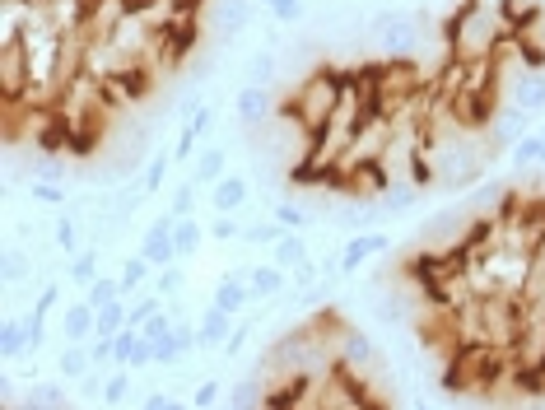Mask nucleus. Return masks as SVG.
I'll return each mask as SVG.
<instances>
[{
	"instance_id": "nucleus-25",
	"label": "nucleus",
	"mask_w": 545,
	"mask_h": 410,
	"mask_svg": "<svg viewBox=\"0 0 545 410\" xmlns=\"http://www.w3.org/2000/svg\"><path fill=\"white\" fill-rule=\"evenodd\" d=\"M28 355V341H24V317H5L0 322V359L14 364V359Z\"/></svg>"
},
{
	"instance_id": "nucleus-39",
	"label": "nucleus",
	"mask_w": 545,
	"mask_h": 410,
	"mask_svg": "<svg viewBox=\"0 0 545 410\" xmlns=\"http://www.w3.org/2000/svg\"><path fill=\"white\" fill-rule=\"evenodd\" d=\"M131 397V369H112L103 383V406H122Z\"/></svg>"
},
{
	"instance_id": "nucleus-16",
	"label": "nucleus",
	"mask_w": 545,
	"mask_h": 410,
	"mask_svg": "<svg viewBox=\"0 0 545 410\" xmlns=\"http://www.w3.org/2000/svg\"><path fill=\"white\" fill-rule=\"evenodd\" d=\"M233 313L229 308H219V303H210L201 317H196V336H201V355H210V350H224V341L233 336Z\"/></svg>"
},
{
	"instance_id": "nucleus-2",
	"label": "nucleus",
	"mask_w": 545,
	"mask_h": 410,
	"mask_svg": "<svg viewBox=\"0 0 545 410\" xmlns=\"http://www.w3.org/2000/svg\"><path fill=\"white\" fill-rule=\"evenodd\" d=\"M341 94H345L341 75H331V70H313V75H308V80H303L299 89L289 94L285 117H294V122L308 131V136H317V131L331 122V112H336Z\"/></svg>"
},
{
	"instance_id": "nucleus-19",
	"label": "nucleus",
	"mask_w": 545,
	"mask_h": 410,
	"mask_svg": "<svg viewBox=\"0 0 545 410\" xmlns=\"http://www.w3.org/2000/svg\"><path fill=\"white\" fill-rule=\"evenodd\" d=\"M420 182H410V178H392L387 187H382V210L387 215H406V210H415L420 205Z\"/></svg>"
},
{
	"instance_id": "nucleus-45",
	"label": "nucleus",
	"mask_w": 545,
	"mask_h": 410,
	"mask_svg": "<svg viewBox=\"0 0 545 410\" xmlns=\"http://www.w3.org/2000/svg\"><path fill=\"white\" fill-rule=\"evenodd\" d=\"M33 308H38V313H52V308H61V280H47V285H38V299H33Z\"/></svg>"
},
{
	"instance_id": "nucleus-5",
	"label": "nucleus",
	"mask_w": 545,
	"mask_h": 410,
	"mask_svg": "<svg viewBox=\"0 0 545 410\" xmlns=\"http://www.w3.org/2000/svg\"><path fill=\"white\" fill-rule=\"evenodd\" d=\"M0 94L10 108H19L33 94V66L24 52V33L19 38H0Z\"/></svg>"
},
{
	"instance_id": "nucleus-37",
	"label": "nucleus",
	"mask_w": 545,
	"mask_h": 410,
	"mask_svg": "<svg viewBox=\"0 0 545 410\" xmlns=\"http://www.w3.org/2000/svg\"><path fill=\"white\" fill-rule=\"evenodd\" d=\"M154 289H159L164 299H178L182 289H187V271H182L178 261H173V266H164V271H154Z\"/></svg>"
},
{
	"instance_id": "nucleus-8",
	"label": "nucleus",
	"mask_w": 545,
	"mask_h": 410,
	"mask_svg": "<svg viewBox=\"0 0 545 410\" xmlns=\"http://www.w3.org/2000/svg\"><path fill=\"white\" fill-rule=\"evenodd\" d=\"M173 224H178V215H159L150 224V229H145V238H140V257L150 261L154 271H164V266H173V261H182L178 257V243H173Z\"/></svg>"
},
{
	"instance_id": "nucleus-14",
	"label": "nucleus",
	"mask_w": 545,
	"mask_h": 410,
	"mask_svg": "<svg viewBox=\"0 0 545 410\" xmlns=\"http://www.w3.org/2000/svg\"><path fill=\"white\" fill-rule=\"evenodd\" d=\"M247 201H252V182L243 173H224L210 187V210H219V215H243Z\"/></svg>"
},
{
	"instance_id": "nucleus-1",
	"label": "nucleus",
	"mask_w": 545,
	"mask_h": 410,
	"mask_svg": "<svg viewBox=\"0 0 545 410\" xmlns=\"http://www.w3.org/2000/svg\"><path fill=\"white\" fill-rule=\"evenodd\" d=\"M504 28H508L504 14L485 10L480 0H466L462 10L452 14V24H448V52H452V61H490V56L499 52Z\"/></svg>"
},
{
	"instance_id": "nucleus-33",
	"label": "nucleus",
	"mask_w": 545,
	"mask_h": 410,
	"mask_svg": "<svg viewBox=\"0 0 545 410\" xmlns=\"http://www.w3.org/2000/svg\"><path fill=\"white\" fill-rule=\"evenodd\" d=\"M271 80H275V52H271V47H261V52L247 56L243 84H271Z\"/></svg>"
},
{
	"instance_id": "nucleus-18",
	"label": "nucleus",
	"mask_w": 545,
	"mask_h": 410,
	"mask_svg": "<svg viewBox=\"0 0 545 410\" xmlns=\"http://www.w3.org/2000/svg\"><path fill=\"white\" fill-rule=\"evenodd\" d=\"M224 173H229V150H224V145H201V154L191 159L187 178H196L201 187H215Z\"/></svg>"
},
{
	"instance_id": "nucleus-30",
	"label": "nucleus",
	"mask_w": 545,
	"mask_h": 410,
	"mask_svg": "<svg viewBox=\"0 0 545 410\" xmlns=\"http://www.w3.org/2000/svg\"><path fill=\"white\" fill-rule=\"evenodd\" d=\"M0 275H5V285H10V289L24 285L28 275H33V261L24 257V247H19V243L5 247V257H0Z\"/></svg>"
},
{
	"instance_id": "nucleus-17",
	"label": "nucleus",
	"mask_w": 545,
	"mask_h": 410,
	"mask_svg": "<svg viewBox=\"0 0 545 410\" xmlns=\"http://www.w3.org/2000/svg\"><path fill=\"white\" fill-rule=\"evenodd\" d=\"M61 336L66 341H80V345H89L98 336V308L89 299H75V303H66L61 308Z\"/></svg>"
},
{
	"instance_id": "nucleus-11",
	"label": "nucleus",
	"mask_w": 545,
	"mask_h": 410,
	"mask_svg": "<svg viewBox=\"0 0 545 410\" xmlns=\"http://www.w3.org/2000/svg\"><path fill=\"white\" fill-rule=\"evenodd\" d=\"M247 271H252V266H233V271L219 275L215 289H210V303L229 308L233 317L247 313V303H252V289H247Z\"/></svg>"
},
{
	"instance_id": "nucleus-44",
	"label": "nucleus",
	"mask_w": 545,
	"mask_h": 410,
	"mask_svg": "<svg viewBox=\"0 0 545 410\" xmlns=\"http://www.w3.org/2000/svg\"><path fill=\"white\" fill-rule=\"evenodd\" d=\"M28 196H33V201H42V205H66V192H61L56 182H47V178L28 182Z\"/></svg>"
},
{
	"instance_id": "nucleus-42",
	"label": "nucleus",
	"mask_w": 545,
	"mask_h": 410,
	"mask_svg": "<svg viewBox=\"0 0 545 410\" xmlns=\"http://www.w3.org/2000/svg\"><path fill=\"white\" fill-rule=\"evenodd\" d=\"M210 238H215V243H233V238H243L238 215H219V210H215V219H210Z\"/></svg>"
},
{
	"instance_id": "nucleus-38",
	"label": "nucleus",
	"mask_w": 545,
	"mask_h": 410,
	"mask_svg": "<svg viewBox=\"0 0 545 410\" xmlns=\"http://www.w3.org/2000/svg\"><path fill=\"white\" fill-rule=\"evenodd\" d=\"M196 154H201V131H196L191 122H182L178 140H173V159H178V164H191Z\"/></svg>"
},
{
	"instance_id": "nucleus-41",
	"label": "nucleus",
	"mask_w": 545,
	"mask_h": 410,
	"mask_svg": "<svg viewBox=\"0 0 545 410\" xmlns=\"http://www.w3.org/2000/svg\"><path fill=\"white\" fill-rule=\"evenodd\" d=\"M219 401H224V387L215 383V378H205L201 387H196V392H191L187 397V406H196V410H215Z\"/></svg>"
},
{
	"instance_id": "nucleus-31",
	"label": "nucleus",
	"mask_w": 545,
	"mask_h": 410,
	"mask_svg": "<svg viewBox=\"0 0 545 410\" xmlns=\"http://www.w3.org/2000/svg\"><path fill=\"white\" fill-rule=\"evenodd\" d=\"M271 215L280 219L285 229H299V233H308V229H313V219H317L308 205H303V201H289V196H285V201H275Z\"/></svg>"
},
{
	"instance_id": "nucleus-9",
	"label": "nucleus",
	"mask_w": 545,
	"mask_h": 410,
	"mask_svg": "<svg viewBox=\"0 0 545 410\" xmlns=\"http://www.w3.org/2000/svg\"><path fill=\"white\" fill-rule=\"evenodd\" d=\"M392 247V233H382V229H364V233H350V243L341 247V271L345 275H355L364 261L382 257Z\"/></svg>"
},
{
	"instance_id": "nucleus-20",
	"label": "nucleus",
	"mask_w": 545,
	"mask_h": 410,
	"mask_svg": "<svg viewBox=\"0 0 545 410\" xmlns=\"http://www.w3.org/2000/svg\"><path fill=\"white\" fill-rule=\"evenodd\" d=\"M205 238H210V224H201L196 215H182L178 224H173V243H178V257L187 261V257H196L205 247Z\"/></svg>"
},
{
	"instance_id": "nucleus-23",
	"label": "nucleus",
	"mask_w": 545,
	"mask_h": 410,
	"mask_svg": "<svg viewBox=\"0 0 545 410\" xmlns=\"http://www.w3.org/2000/svg\"><path fill=\"white\" fill-rule=\"evenodd\" d=\"M508 164L527 173V168H545V131H527V136L508 150Z\"/></svg>"
},
{
	"instance_id": "nucleus-6",
	"label": "nucleus",
	"mask_w": 545,
	"mask_h": 410,
	"mask_svg": "<svg viewBox=\"0 0 545 410\" xmlns=\"http://www.w3.org/2000/svg\"><path fill=\"white\" fill-rule=\"evenodd\" d=\"M336 364L350 378H368V373L378 369V345L368 341V331H359V327H336Z\"/></svg>"
},
{
	"instance_id": "nucleus-13",
	"label": "nucleus",
	"mask_w": 545,
	"mask_h": 410,
	"mask_svg": "<svg viewBox=\"0 0 545 410\" xmlns=\"http://www.w3.org/2000/svg\"><path fill=\"white\" fill-rule=\"evenodd\" d=\"M215 38L229 47V42H238L247 33V24H252V0H215Z\"/></svg>"
},
{
	"instance_id": "nucleus-24",
	"label": "nucleus",
	"mask_w": 545,
	"mask_h": 410,
	"mask_svg": "<svg viewBox=\"0 0 545 410\" xmlns=\"http://www.w3.org/2000/svg\"><path fill=\"white\" fill-rule=\"evenodd\" d=\"M89 369H94V355H89V345L66 341V350H61V359H56V373H61L66 383H80Z\"/></svg>"
},
{
	"instance_id": "nucleus-27",
	"label": "nucleus",
	"mask_w": 545,
	"mask_h": 410,
	"mask_svg": "<svg viewBox=\"0 0 545 410\" xmlns=\"http://www.w3.org/2000/svg\"><path fill=\"white\" fill-rule=\"evenodd\" d=\"M224 406H233V410L266 406V383H257V378H238V383L224 392Z\"/></svg>"
},
{
	"instance_id": "nucleus-48",
	"label": "nucleus",
	"mask_w": 545,
	"mask_h": 410,
	"mask_svg": "<svg viewBox=\"0 0 545 410\" xmlns=\"http://www.w3.org/2000/svg\"><path fill=\"white\" fill-rule=\"evenodd\" d=\"M140 406H145V410H168V406H178V401L168 397V392H145V397H140Z\"/></svg>"
},
{
	"instance_id": "nucleus-4",
	"label": "nucleus",
	"mask_w": 545,
	"mask_h": 410,
	"mask_svg": "<svg viewBox=\"0 0 545 410\" xmlns=\"http://www.w3.org/2000/svg\"><path fill=\"white\" fill-rule=\"evenodd\" d=\"M480 178H485V154L471 140H448V145L434 150V187L462 192V187H471Z\"/></svg>"
},
{
	"instance_id": "nucleus-43",
	"label": "nucleus",
	"mask_w": 545,
	"mask_h": 410,
	"mask_svg": "<svg viewBox=\"0 0 545 410\" xmlns=\"http://www.w3.org/2000/svg\"><path fill=\"white\" fill-rule=\"evenodd\" d=\"M504 196H508V187H499V182H485V187H476V192H471V205H476V210H499V205H504Z\"/></svg>"
},
{
	"instance_id": "nucleus-34",
	"label": "nucleus",
	"mask_w": 545,
	"mask_h": 410,
	"mask_svg": "<svg viewBox=\"0 0 545 410\" xmlns=\"http://www.w3.org/2000/svg\"><path fill=\"white\" fill-rule=\"evenodd\" d=\"M196 201H201V182L196 178H187V182H178L173 187V201H168V215H196Z\"/></svg>"
},
{
	"instance_id": "nucleus-35",
	"label": "nucleus",
	"mask_w": 545,
	"mask_h": 410,
	"mask_svg": "<svg viewBox=\"0 0 545 410\" xmlns=\"http://www.w3.org/2000/svg\"><path fill=\"white\" fill-rule=\"evenodd\" d=\"M280 233H285V224L271 215V219H257V224H243V243L275 247V243H280Z\"/></svg>"
},
{
	"instance_id": "nucleus-22",
	"label": "nucleus",
	"mask_w": 545,
	"mask_h": 410,
	"mask_svg": "<svg viewBox=\"0 0 545 410\" xmlns=\"http://www.w3.org/2000/svg\"><path fill=\"white\" fill-rule=\"evenodd\" d=\"M313 257V247H308V238H303L299 229H285L280 233V243L271 247V261H280L285 271H294V266H303V261Z\"/></svg>"
},
{
	"instance_id": "nucleus-29",
	"label": "nucleus",
	"mask_w": 545,
	"mask_h": 410,
	"mask_svg": "<svg viewBox=\"0 0 545 410\" xmlns=\"http://www.w3.org/2000/svg\"><path fill=\"white\" fill-rule=\"evenodd\" d=\"M52 238H56V247H61V257H75V252H84V238H80V219L75 215H56V224H52Z\"/></svg>"
},
{
	"instance_id": "nucleus-46",
	"label": "nucleus",
	"mask_w": 545,
	"mask_h": 410,
	"mask_svg": "<svg viewBox=\"0 0 545 410\" xmlns=\"http://www.w3.org/2000/svg\"><path fill=\"white\" fill-rule=\"evenodd\" d=\"M252 327H257V322H238V327H233V336H229V341H224V350H219V355H243V345L247 341H252Z\"/></svg>"
},
{
	"instance_id": "nucleus-28",
	"label": "nucleus",
	"mask_w": 545,
	"mask_h": 410,
	"mask_svg": "<svg viewBox=\"0 0 545 410\" xmlns=\"http://www.w3.org/2000/svg\"><path fill=\"white\" fill-rule=\"evenodd\" d=\"M28 410H56V406H70V392L61 383H28Z\"/></svg>"
},
{
	"instance_id": "nucleus-21",
	"label": "nucleus",
	"mask_w": 545,
	"mask_h": 410,
	"mask_svg": "<svg viewBox=\"0 0 545 410\" xmlns=\"http://www.w3.org/2000/svg\"><path fill=\"white\" fill-rule=\"evenodd\" d=\"M117 275H122V299H136V294L154 289V266L140 257V252H136V257H126Z\"/></svg>"
},
{
	"instance_id": "nucleus-7",
	"label": "nucleus",
	"mask_w": 545,
	"mask_h": 410,
	"mask_svg": "<svg viewBox=\"0 0 545 410\" xmlns=\"http://www.w3.org/2000/svg\"><path fill=\"white\" fill-rule=\"evenodd\" d=\"M532 122H536V112H527V108H518V103H499V108L490 112V122H485V131H490V150H513L527 131H532Z\"/></svg>"
},
{
	"instance_id": "nucleus-3",
	"label": "nucleus",
	"mask_w": 545,
	"mask_h": 410,
	"mask_svg": "<svg viewBox=\"0 0 545 410\" xmlns=\"http://www.w3.org/2000/svg\"><path fill=\"white\" fill-rule=\"evenodd\" d=\"M368 38L382 56H396V61H415L424 47V19L410 10H378L368 19Z\"/></svg>"
},
{
	"instance_id": "nucleus-15",
	"label": "nucleus",
	"mask_w": 545,
	"mask_h": 410,
	"mask_svg": "<svg viewBox=\"0 0 545 410\" xmlns=\"http://www.w3.org/2000/svg\"><path fill=\"white\" fill-rule=\"evenodd\" d=\"M508 103L527 112H545V66H522L508 84Z\"/></svg>"
},
{
	"instance_id": "nucleus-32",
	"label": "nucleus",
	"mask_w": 545,
	"mask_h": 410,
	"mask_svg": "<svg viewBox=\"0 0 545 410\" xmlns=\"http://www.w3.org/2000/svg\"><path fill=\"white\" fill-rule=\"evenodd\" d=\"M168 164H178L173 159V150H154L150 154V164H145V173H140V182H145V192H164V182H168Z\"/></svg>"
},
{
	"instance_id": "nucleus-12",
	"label": "nucleus",
	"mask_w": 545,
	"mask_h": 410,
	"mask_svg": "<svg viewBox=\"0 0 545 410\" xmlns=\"http://www.w3.org/2000/svg\"><path fill=\"white\" fill-rule=\"evenodd\" d=\"M271 112H275L271 84H243V89L233 94V117H238L243 126H261Z\"/></svg>"
},
{
	"instance_id": "nucleus-47",
	"label": "nucleus",
	"mask_w": 545,
	"mask_h": 410,
	"mask_svg": "<svg viewBox=\"0 0 545 410\" xmlns=\"http://www.w3.org/2000/svg\"><path fill=\"white\" fill-rule=\"evenodd\" d=\"M103 373H108V369H103ZM103 373H94V369L84 373V378H80V397H89V401H103V383H108Z\"/></svg>"
},
{
	"instance_id": "nucleus-40",
	"label": "nucleus",
	"mask_w": 545,
	"mask_h": 410,
	"mask_svg": "<svg viewBox=\"0 0 545 410\" xmlns=\"http://www.w3.org/2000/svg\"><path fill=\"white\" fill-rule=\"evenodd\" d=\"M261 10L271 14L275 24H299V19H303V0H261Z\"/></svg>"
},
{
	"instance_id": "nucleus-10",
	"label": "nucleus",
	"mask_w": 545,
	"mask_h": 410,
	"mask_svg": "<svg viewBox=\"0 0 545 410\" xmlns=\"http://www.w3.org/2000/svg\"><path fill=\"white\" fill-rule=\"evenodd\" d=\"M247 289H252V303H275V299H285L289 271L280 266V261H257V266L247 271Z\"/></svg>"
},
{
	"instance_id": "nucleus-36",
	"label": "nucleus",
	"mask_w": 545,
	"mask_h": 410,
	"mask_svg": "<svg viewBox=\"0 0 545 410\" xmlns=\"http://www.w3.org/2000/svg\"><path fill=\"white\" fill-rule=\"evenodd\" d=\"M84 299L94 303V308H103V303L122 299V275H98L94 285H84Z\"/></svg>"
},
{
	"instance_id": "nucleus-26",
	"label": "nucleus",
	"mask_w": 545,
	"mask_h": 410,
	"mask_svg": "<svg viewBox=\"0 0 545 410\" xmlns=\"http://www.w3.org/2000/svg\"><path fill=\"white\" fill-rule=\"evenodd\" d=\"M98 280V247H84V252H75V257L66 261V285L84 289Z\"/></svg>"
}]
</instances>
